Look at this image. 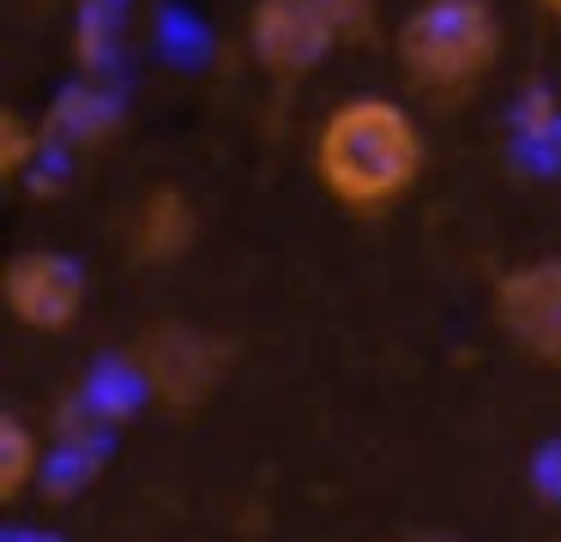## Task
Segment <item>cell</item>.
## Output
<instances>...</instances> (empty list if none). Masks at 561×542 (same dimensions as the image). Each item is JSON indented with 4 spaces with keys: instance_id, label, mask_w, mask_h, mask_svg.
Listing matches in <instances>:
<instances>
[{
    "instance_id": "obj_8",
    "label": "cell",
    "mask_w": 561,
    "mask_h": 542,
    "mask_svg": "<svg viewBox=\"0 0 561 542\" xmlns=\"http://www.w3.org/2000/svg\"><path fill=\"white\" fill-rule=\"evenodd\" d=\"M37 470H43V440L19 410L0 416V506H19L31 488H37Z\"/></svg>"
},
{
    "instance_id": "obj_2",
    "label": "cell",
    "mask_w": 561,
    "mask_h": 542,
    "mask_svg": "<svg viewBox=\"0 0 561 542\" xmlns=\"http://www.w3.org/2000/svg\"><path fill=\"white\" fill-rule=\"evenodd\" d=\"M501 48L507 24L495 0H423L392 36L404 84L428 103H465L471 91H483L489 72L501 67Z\"/></svg>"
},
{
    "instance_id": "obj_3",
    "label": "cell",
    "mask_w": 561,
    "mask_h": 542,
    "mask_svg": "<svg viewBox=\"0 0 561 542\" xmlns=\"http://www.w3.org/2000/svg\"><path fill=\"white\" fill-rule=\"evenodd\" d=\"M489 320L513 356L537 368H561V253L519 260L489 289Z\"/></svg>"
},
{
    "instance_id": "obj_10",
    "label": "cell",
    "mask_w": 561,
    "mask_h": 542,
    "mask_svg": "<svg viewBox=\"0 0 561 542\" xmlns=\"http://www.w3.org/2000/svg\"><path fill=\"white\" fill-rule=\"evenodd\" d=\"M308 7L327 19V31L339 36V43H375L380 0H308Z\"/></svg>"
},
{
    "instance_id": "obj_5",
    "label": "cell",
    "mask_w": 561,
    "mask_h": 542,
    "mask_svg": "<svg viewBox=\"0 0 561 542\" xmlns=\"http://www.w3.org/2000/svg\"><path fill=\"white\" fill-rule=\"evenodd\" d=\"M0 301L25 332H73L91 301L85 265L61 247H25L0 265Z\"/></svg>"
},
{
    "instance_id": "obj_12",
    "label": "cell",
    "mask_w": 561,
    "mask_h": 542,
    "mask_svg": "<svg viewBox=\"0 0 561 542\" xmlns=\"http://www.w3.org/2000/svg\"><path fill=\"white\" fill-rule=\"evenodd\" d=\"M537 7H543V12H549V19H556V24H561V0H537Z\"/></svg>"
},
{
    "instance_id": "obj_7",
    "label": "cell",
    "mask_w": 561,
    "mask_h": 542,
    "mask_svg": "<svg viewBox=\"0 0 561 542\" xmlns=\"http://www.w3.org/2000/svg\"><path fill=\"white\" fill-rule=\"evenodd\" d=\"M194 241H199V211L170 181L139 193V205L127 211V260L134 265H175L194 253Z\"/></svg>"
},
{
    "instance_id": "obj_9",
    "label": "cell",
    "mask_w": 561,
    "mask_h": 542,
    "mask_svg": "<svg viewBox=\"0 0 561 542\" xmlns=\"http://www.w3.org/2000/svg\"><path fill=\"white\" fill-rule=\"evenodd\" d=\"M43 151H49V127H37L25 108H0V181L7 187L31 181Z\"/></svg>"
},
{
    "instance_id": "obj_6",
    "label": "cell",
    "mask_w": 561,
    "mask_h": 542,
    "mask_svg": "<svg viewBox=\"0 0 561 542\" xmlns=\"http://www.w3.org/2000/svg\"><path fill=\"white\" fill-rule=\"evenodd\" d=\"M332 48H339V36L327 31V19L308 0H254L248 7V55L266 79H308V72L327 67Z\"/></svg>"
},
{
    "instance_id": "obj_11",
    "label": "cell",
    "mask_w": 561,
    "mask_h": 542,
    "mask_svg": "<svg viewBox=\"0 0 561 542\" xmlns=\"http://www.w3.org/2000/svg\"><path fill=\"white\" fill-rule=\"evenodd\" d=\"M399 542H453V537H435V530H423V537H399Z\"/></svg>"
},
{
    "instance_id": "obj_4",
    "label": "cell",
    "mask_w": 561,
    "mask_h": 542,
    "mask_svg": "<svg viewBox=\"0 0 561 542\" xmlns=\"http://www.w3.org/2000/svg\"><path fill=\"white\" fill-rule=\"evenodd\" d=\"M230 356L236 349L224 344L218 332H194V325H151V332H139V344H134L139 385L170 410L206 404V397L218 392Z\"/></svg>"
},
{
    "instance_id": "obj_1",
    "label": "cell",
    "mask_w": 561,
    "mask_h": 542,
    "mask_svg": "<svg viewBox=\"0 0 561 542\" xmlns=\"http://www.w3.org/2000/svg\"><path fill=\"white\" fill-rule=\"evenodd\" d=\"M428 169V139L404 103L380 91L344 96L314 127V181L339 211L387 217L416 193Z\"/></svg>"
}]
</instances>
